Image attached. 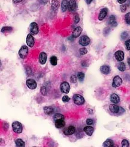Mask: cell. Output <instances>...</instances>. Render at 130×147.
Returning <instances> with one entry per match:
<instances>
[{"label": "cell", "mask_w": 130, "mask_h": 147, "mask_svg": "<svg viewBox=\"0 0 130 147\" xmlns=\"http://www.w3.org/2000/svg\"><path fill=\"white\" fill-rule=\"evenodd\" d=\"M109 109H110L111 112H112V113H118L119 110V107L115 104H110V106H109Z\"/></svg>", "instance_id": "ffe728a7"}, {"label": "cell", "mask_w": 130, "mask_h": 147, "mask_svg": "<svg viewBox=\"0 0 130 147\" xmlns=\"http://www.w3.org/2000/svg\"><path fill=\"white\" fill-rule=\"evenodd\" d=\"M79 53H80V54L85 55L88 53V50H87V49L85 48H82L79 50Z\"/></svg>", "instance_id": "e575fe53"}, {"label": "cell", "mask_w": 130, "mask_h": 147, "mask_svg": "<svg viewBox=\"0 0 130 147\" xmlns=\"http://www.w3.org/2000/svg\"><path fill=\"white\" fill-rule=\"evenodd\" d=\"M118 68L120 71L123 72V71H125V69H126V66H125V64L123 62H120L118 64Z\"/></svg>", "instance_id": "4316f807"}, {"label": "cell", "mask_w": 130, "mask_h": 147, "mask_svg": "<svg viewBox=\"0 0 130 147\" xmlns=\"http://www.w3.org/2000/svg\"><path fill=\"white\" fill-rule=\"evenodd\" d=\"M122 78L119 76H118V75H116V76H115L113 78L112 86L115 88H118V87H119L122 85Z\"/></svg>", "instance_id": "52a82bcc"}, {"label": "cell", "mask_w": 130, "mask_h": 147, "mask_svg": "<svg viewBox=\"0 0 130 147\" xmlns=\"http://www.w3.org/2000/svg\"><path fill=\"white\" fill-rule=\"evenodd\" d=\"M83 131L86 133L87 135L89 136H91L93 134L94 129L92 127H91V126H86V127H84Z\"/></svg>", "instance_id": "e0dca14e"}, {"label": "cell", "mask_w": 130, "mask_h": 147, "mask_svg": "<svg viewBox=\"0 0 130 147\" xmlns=\"http://www.w3.org/2000/svg\"><path fill=\"white\" fill-rule=\"evenodd\" d=\"M70 87L69 83L67 81H63L60 85V89L62 92L64 94H68L70 91Z\"/></svg>", "instance_id": "277c9868"}, {"label": "cell", "mask_w": 130, "mask_h": 147, "mask_svg": "<svg viewBox=\"0 0 130 147\" xmlns=\"http://www.w3.org/2000/svg\"><path fill=\"white\" fill-rule=\"evenodd\" d=\"M77 78H78L79 81H83L84 78H85V74L82 72H79L77 74Z\"/></svg>", "instance_id": "f546056e"}, {"label": "cell", "mask_w": 130, "mask_h": 147, "mask_svg": "<svg viewBox=\"0 0 130 147\" xmlns=\"http://www.w3.org/2000/svg\"><path fill=\"white\" fill-rule=\"evenodd\" d=\"M34 39L31 34H28L26 37V44L29 46L30 48H32L34 45Z\"/></svg>", "instance_id": "30bf717a"}, {"label": "cell", "mask_w": 130, "mask_h": 147, "mask_svg": "<svg viewBox=\"0 0 130 147\" xmlns=\"http://www.w3.org/2000/svg\"><path fill=\"white\" fill-rule=\"evenodd\" d=\"M44 110V113L46 115H51L52 113H53V111H54V110H53V107H50V106H46L44 107L43 109Z\"/></svg>", "instance_id": "7402d4cb"}, {"label": "cell", "mask_w": 130, "mask_h": 147, "mask_svg": "<svg viewBox=\"0 0 130 147\" xmlns=\"http://www.w3.org/2000/svg\"><path fill=\"white\" fill-rule=\"evenodd\" d=\"M107 15V8H104L101 9L99 15H98V19L100 20H103L106 18Z\"/></svg>", "instance_id": "7c38bea8"}, {"label": "cell", "mask_w": 130, "mask_h": 147, "mask_svg": "<svg viewBox=\"0 0 130 147\" xmlns=\"http://www.w3.org/2000/svg\"><path fill=\"white\" fill-rule=\"evenodd\" d=\"M13 30V28L11 27H3L2 29H1V32L3 33H5L7 32V31H10Z\"/></svg>", "instance_id": "1f68e13d"}, {"label": "cell", "mask_w": 130, "mask_h": 147, "mask_svg": "<svg viewBox=\"0 0 130 147\" xmlns=\"http://www.w3.org/2000/svg\"><path fill=\"white\" fill-rule=\"evenodd\" d=\"M69 7V2L67 0H63L61 3V9L63 12H65L67 10Z\"/></svg>", "instance_id": "603a6c76"}, {"label": "cell", "mask_w": 130, "mask_h": 147, "mask_svg": "<svg viewBox=\"0 0 130 147\" xmlns=\"http://www.w3.org/2000/svg\"><path fill=\"white\" fill-rule=\"evenodd\" d=\"M79 20H80V18H79V15H77V14H76V15L74 16V23L77 24L79 22Z\"/></svg>", "instance_id": "ab89813d"}, {"label": "cell", "mask_w": 130, "mask_h": 147, "mask_svg": "<svg viewBox=\"0 0 130 147\" xmlns=\"http://www.w3.org/2000/svg\"><path fill=\"white\" fill-rule=\"evenodd\" d=\"M65 125H66V122H65L64 119H58L55 121V127L58 129L64 127Z\"/></svg>", "instance_id": "ac0fdd59"}, {"label": "cell", "mask_w": 130, "mask_h": 147, "mask_svg": "<svg viewBox=\"0 0 130 147\" xmlns=\"http://www.w3.org/2000/svg\"><path fill=\"white\" fill-rule=\"evenodd\" d=\"M53 119L55 121H56L58 119H64V116L62 114H59V113H56L53 116Z\"/></svg>", "instance_id": "83f0119b"}, {"label": "cell", "mask_w": 130, "mask_h": 147, "mask_svg": "<svg viewBox=\"0 0 130 147\" xmlns=\"http://www.w3.org/2000/svg\"><path fill=\"white\" fill-rule=\"evenodd\" d=\"M16 145L18 147H24L25 146V143L23 140H22L21 139H17L15 142Z\"/></svg>", "instance_id": "484cf974"}, {"label": "cell", "mask_w": 130, "mask_h": 147, "mask_svg": "<svg viewBox=\"0 0 130 147\" xmlns=\"http://www.w3.org/2000/svg\"><path fill=\"white\" fill-rule=\"evenodd\" d=\"M52 9L53 10H56L59 6V1L57 0H53L52 1Z\"/></svg>", "instance_id": "cb8c5ba5"}, {"label": "cell", "mask_w": 130, "mask_h": 147, "mask_svg": "<svg viewBox=\"0 0 130 147\" xmlns=\"http://www.w3.org/2000/svg\"><path fill=\"white\" fill-rule=\"evenodd\" d=\"M39 32V28L37 24L36 23H32L30 26V33L32 35H36Z\"/></svg>", "instance_id": "8992f818"}, {"label": "cell", "mask_w": 130, "mask_h": 147, "mask_svg": "<svg viewBox=\"0 0 130 147\" xmlns=\"http://www.w3.org/2000/svg\"><path fill=\"white\" fill-rule=\"evenodd\" d=\"M127 61H128V65H129V68H130V58H128Z\"/></svg>", "instance_id": "681fc988"}, {"label": "cell", "mask_w": 130, "mask_h": 147, "mask_svg": "<svg viewBox=\"0 0 130 147\" xmlns=\"http://www.w3.org/2000/svg\"><path fill=\"white\" fill-rule=\"evenodd\" d=\"M118 1L119 4H123V3L126 2V0H118Z\"/></svg>", "instance_id": "bcb514c9"}, {"label": "cell", "mask_w": 130, "mask_h": 147, "mask_svg": "<svg viewBox=\"0 0 130 147\" xmlns=\"http://www.w3.org/2000/svg\"><path fill=\"white\" fill-rule=\"evenodd\" d=\"M125 45L126 50H130V39H128V40L125 41Z\"/></svg>", "instance_id": "8d00e7d4"}, {"label": "cell", "mask_w": 130, "mask_h": 147, "mask_svg": "<svg viewBox=\"0 0 130 147\" xmlns=\"http://www.w3.org/2000/svg\"><path fill=\"white\" fill-rule=\"evenodd\" d=\"M50 62L53 66H56L57 65V57L56 56H52L50 58Z\"/></svg>", "instance_id": "f1b7e54d"}, {"label": "cell", "mask_w": 130, "mask_h": 147, "mask_svg": "<svg viewBox=\"0 0 130 147\" xmlns=\"http://www.w3.org/2000/svg\"><path fill=\"white\" fill-rule=\"evenodd\" d=\"M76 132V128L73 125L69 126V127L66 128L64 130V133L66 136H70L74 134Z\"/></svg>", "instance_id": "9c48e42d"}, {"label": "cell", "mask_w": 130, "mask_h": 147, "mask_svg": "<svg viewBox=\"0 0 130 147\" xmlns=\"http://www.w3.org/2000/svg\"><path fill=\"white\" fill-rule=\"evenodd\" d=\"M114 142L111 139H107L103 143V146L108 147V146H113Z\"/></svg>", "instance_id": "d4e9b609"}, {"label": "cell", "mask_w": 130, "mask_h": 147, "mask_svg": "<svg viewBox=\"0 0 130 147\" xmlns=\"http://www.w3.org/2000/svg\"><path fill=\"white\" fill-rule=\"evenodd\" d=\"M128 36V33L126 32V31H124V32H123L122 33L120 37H121L122 39H125L127 38Z\"/></svg>", "instance_id": "74e56055"}, {"label": "cell", "mask_w": 130, "mask_h": 147, "mask_svg": "<svg viewBox=\"0 0 130 147\" xmlns=\"http://www.w3.org/2000/svg\"><path fill=\"white\" fill-rule=\"evenodd\" d=\"M129 109H130V105H129Z\"/></svg>", "instance_id": "f907efd6"}, {"label": "cell", "mask_w": 130, "mask_h": 147, "mask_svg": "<svg viewBox=\"0 0 130 147\" xmlns=\"http://www.w3.org/2000/svg\"><path fill=\"white\" fill-rule=\"evenodd\" d=\"M83 133H82L81 132H80V133H78L77 134V135H76V136H77V138H82V137H83Z\"/></svg>", "instance_id": "ee69618b"}, {"label": "cell", "mask_w": 130, "mask_h": 147, "mask_svg": "<svg viewBox=\"0 0 130 147\" xmlns=\"http://www.w3.org/2000/svg\"><path fill=\"white\" fill-rule=\"evenodd\" d=\"M76 8V0H70L69 1V7L68 9L70 11L73 12Z\"/></svg>", "instance_id": "2e32d148"}, {"label": "cell", "mask_w": 130, "mask_h": 147, "mask_svg": "<svg viewBox=\"0 0 130 147\" xmlns=\"http://www.w3.org/2000/svg\"><path fill=\"white\" fill-rule=\"evenodd\" d=\"M85 1H86V3H87V4H91V3H92V0H85Z\"/></svg>", "instance_id": "c3c4849f"}, {"label": "cell", "mask_w": 130, "mask_h": 147, "mask_svg": "<svg viewBox=\"0 0 130 147\" xmlns=\"http://www.w3.org/2000/svg\"><path fill=\"white\" fill-rule=\"evenodd\" d=\"M86 122V124L88 125H91L93 124V119H87Z\"/></svg>", "instance_id": "b9f144b4"}, {"label": "cell", "mask_w": 130, "mask_h": 147, "mask_svg": "<svg viewBox=\"0 0 130 147\" xmlns=\"http://www.w3.org/2000/svg\"><path fill=\"white\" fill-rule=\"evenodd\" d=\"M109 24L112 27H116L118 25L116 20V17L114 15H111L109 19Z\"/></svg>", "instance_id": "d6986e66"}, {"label": "cell", "mask_w": 130, "mask_h": 147, "mask_svg": "<svg viewBox=\"0 0 130 147\" xmlns=\"http://www.w3.org/2000/svg\"><path fill=\"white\" fill-rule=\"evenodd\" d=\"M107 28H106L104 29V35H106V34H108L109 33V31H110V29L108 31H107Z\"/></svg>", "instance_id": "f6af8a7d"}, {"label": "cell", "mask_w": 130, "mask_h": 147, "mask_svg": "<svg viewBox=\"0 0 130 147\" xmlns=\"http://www.w3.org/2000/svg\"><path fill=\"white\" fill-rule=\"evenodd\" d=\"M26 83L27 86L28 87V88L30 89H35L37 88V83H36V81H35L34 80H33V79L31 78L28 79V80H26Z\"/></svg>", "instance_id": "ba28073f"}, {"label": "cell", "mask_w": 130, "mask_h": 147, "mask_svg": "<svg viewBox=\"0 0 130 147\" xmlns=\"http://www.w3.org/2000/svg\"><path fill=\"white\" fill-rule=\"evenodd\" d=\"M28 48L26 45H23L19 51V55L22 58H25L28 56Z\"/></svg>", "instance_id": "3957f363"}, {"label": "cell", "mask_w": 130, "mask_h": 147, "mask_svg": "<svg viewBox=\"0 0 130 147\" xmlns=\"http://www.w3.org/2000/svg\"><path fill=\"white\" fill-rule=\"evenodd\" d=\"M79 42L80 45L83 46V47H86L90 44V39L87 36H82L79 39Z\"/></svg>", "instance_id": "5b68a950"}, {"label": "cell", "mask_w": 130, "mask_h": 147, "mask_svg": "<svg viewBox=\"0 0 130 147\" xmlns=\"http://www.w3.org/2000/svg\"><path fill=\"white\" fill-rule=\"evenodd\" d=\"M82 31V29L80 27H76L75 29L73 31V34L72 36L73 38H76V37H78L80 35Z\"/></svg>", "instance_id": "5bb4252c"}, {"label": "cell", "mask_w": 130, "mask_h": 147, "mask_svg": "<svg viewBox=\"0 0 130 147\" xmlns=\"http://www.w3.org/2000/svg\"><path fill=\"white\" fill-rule=\"evenodd\" d=\"M129 146V143L126 139H123L122 141V146L123 147H128Z\"/></svg>", "instance_id": "d6a6232c"}, {"label": "cell", "mask_w": 130, "mask_h": 147, "mask_svg": "<svg viewBox=\"0 0 130 147\" xmlns=\"http://www.w3.org/2000/svg\"><path fill=\"white\" fill-rule=\"evenodd\" d=\"M125 112V110L123 109L122 107H119V112H118V114L119 115H122L123 113H124Z\"/></svg>", "instance_id": "7bdbcfd3"}, {"label": "cell", "mask_w": 130, "mask_h": 147, "mask_svg": "<svg viewBox=\"0 0 130 147\" xmlns=\"http://www.w3.org/2000/svg\"><path fill=\"white\" fill-rule=\"evenodd\" d=\"M39 61L42 65H44L47 61V55L44 52H42L39 55Z\"/></svg>", "instance_id": "4fadbf2b"}, {"label": "cell", "mask_w": 130, "mask_h": 147, "mask_svg": "<svg viewBox=\"0 0 130 147\" xmlns=\"http://www.w3.org/2000/svg\"><path fill=\"white\" fill-rule=\"evenodd\" d=\"M12 129L13 132L17 134L21 133L22 132V130H23V127H22V124L18 121H15L14 122H13Z\"/></svg>", "instance_id": "6da1fadb"}, {"label": "cell", "mask_w": 130, "mask_h": 147, "mask_svg": "<svg viewBox=\"0 0 130 147\" xmlns=\"http://www.w3.org/2000/svg\"><path fill=\"white\" fill-rule=\"evenodd\" d=\"M40 91L43 95H47V88L46 86L42 87Z\"/></svg>", "instance_id": "836d02e7"}, {"label": "cell", "mask_w": 130, "mask_h": 147, "mask_svg": "<svg viewBox=\"0 0 130 147\" xmlns=\"http://www.w3.org/2000/svg\"><path fill=\"white\" fill-rule=\"evenodd\" d=\"M22 1H23V0H13V2L14 3H19L22 2Z\"/></svg>", "instance_id": "7dc6e473"}, {"label": "cell", "mask_w": 130, "mask_h": 147, "mask_svg": "<svg viewBox=\"0 0 130 147\" xmlns=\"http://www.w3.org/2000/svg\"><path fill=\"white\" fill-rule=\"evenodd\" d=\"M77 77H76V75H71V77L70 78V81L71 82V83H76V82H77Z\"/></svg>", "instance_id": "d590c367"}, {"label": "cell", "mask_w": 130, "mask_h": 147, "mask_svg": "<svg viewBox=\"0 0 130 147\" xmlns=\"http://www.w3.org/2000/svg\"><path fill=\"white\" fill-rule=\"evenodd\" d=\"M126 9H127V6L126 4H123V5L120 6V10H121V12L123 13L126 10Z\"/></svg>", "instance_id": "f35d334b"}, {"label": "cell", "mask_w": 130, "mask_h": 147, "mask_svg": "<svg viewBox=\"0 0 130 147\" xmlns=\"http://www.w3.org/2000/svg\"><path fill=\"white\" fill-rule=\"evenodd\" d=\"M125 20L126 23L128 25H130V12H128L125 16Z\"/></svg>", "instance_id": "4dcf8cb0"}, {"label": "cell", "mask_w": 130, "mask_h": 147, "mask_svg": "<svg viewBox=\"0 0 130 147\" xmlns=\"http://www.w3.org/2000/svg\"><path fill=\"white\" fill-rule=\"evenodd\" d=\"M70 100V98L68 96L65 95V96H63V98H62V101L63 102H67L69 101Z\"/></svg>", "instance_id": "60d3db41"}, {"label": "cell", "mask_w": 130, "mask_h": 147, "mask_svg": "<svg viewBox=\"0 0 130 147\" xmlns=\"http://www.w3.org/2000/svg\"><path fill=\"white\" fill-rule=\"evenodd\" d=\"M110 101L114 104H118L120 101L119 96L116 94H113L110 95Z\"/></svg>", "instance_id": "9a60e30c"}, {"label": "cell", "mask_w": 130, "mask_h": 147, "mask_svg": "<svg viewBox=\"0 0 130 147\" xmlns=\"http://www.w3.org/2000/svg\"><path fill=\"white\" fill-rule=\"evenodd\" d=\"M73 101L74 103L78 106L83 105V104L85 103V99H84V98L83 97V96L79 94L74 95L73 98Z\"/></svg>", "instance_id": "7a4b0ae2"}, {"label": "cell", "mask_w": 130, "mask_h": 147, "mask_svg": "<svg viewBox=\"0 0 130 147\" xmlns=\"http://www.w3.org/2000/svg\"><path fill=\"white\" fill-rule=\"evenodd\" d=\"M100 71L103 74H108L109 72H110V67H109V66L104 65H103L102 66H101Z\"/></svg>", "instance_id": "44dd1931"}, {"label": "cell", "mask_w": 130, "mask_h": 147, "mask_svg": "<svg viewBox=\"0 0 130 147\" xmlns=\"http://www.w3.org/2000/svg\"><path fill=\"white\" fill-rule=\"evenodd\" d=\"M115 56L116 59L118 61H121L124 59V53L122 51H117L115 54Z\"/></svg>", "instance_id": "8fae6325"}]
</instances>
